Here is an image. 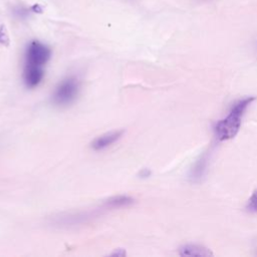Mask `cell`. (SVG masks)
<instances>
[{"mask_svg":"<svg viewBox=\"0 0 257 257\" xmlns=\"http://www.w3.org/2000/svg\"><path fill=\"white\" fill-rule=\"evenodd\" d=\"M151 175V171H149L148 169H143L141 172H140V176L142 178H147Z\"/></svg>","mask_w":257,"mask_h":257,"instance_id":"cell-10","label":"cell"},{"mask_svg":"<svg viewBox=\"0 0 257 257\" xmlns=\"http://www.w3.org/2000/svg\"><path fill=\"white\" fill-rule=\"evenodd\" d=\"M50 49L44 44L33 41L29 44L26 51V65L41 67L50 58Z\"/></svg>","mask_w":257,"mask_h":257,"instance_id":"cell-3","label":"cell"},{"mask_svg":"<svg viewBox=\"0 0 257 257\" xmlns=\"http://www.w3.org/2000/svg\"><path fill=\"white\" fill-rule=\"evenodd\" d=\"M124 131L123 130H118V131H112L109 133H106L98 138H96L92 143H91V148L94 151H102L115 142H117L121 137L123 136Z\"/></svg>","mask_w":257,"mask_h":257,"instance_id":"cell-4","label":"cell"},{"mask_svg":"<svg viewBox=\"0 0 257 257\" xmlns=\"http://www.w3.org/2000/svg\"><path fill=\"white\" fill-rule=\"evenodd\" d=\"M134 202H135V200L130 196L117 195V196L109 198L105 202V206L108 208H111V209H117V208L128 207L132 204H134Z\"/></svg>","mask_w":257,"mask_h":257,"instance_id":"cell-7","label":"cell"},{"mask_svg":"<svg viewBox=\"0 0 257 257\" xmlns=\"http://www.w3.org/2000/svg\"><path fill=\"white\" fill-rule=\"evenodd\" d=\"M78 81L74 77H68L62 80L55 88L52 94V100L55 104L65 105L74 100L78 92Z\"/></svg>","mask_w":257,"mask_h":257,"instance_id":"cell-2","label":"cell"},{"mask_svg":"<svg viewBox=\"0 0 257 257\" xmlns=\"http://www.w3.org/2000/svg\"><path fill=\"white\" fill-rule=\"evenodd\" d=\"M179 254L181 256L189 257H208L213 256V253L206 247L196 244H187L180 248Z\"/></svg>","mask_w":257,"mask_h":257,"instance_id":"cell-6","label":"cell"},{"mask_svg":"<svg viewBox=\"0 0 257 257\" xmlns=\"http://www.w3.org/2000/svg\"><path fill=\"white\" fill-rule=\"evenodd\" d=\"M247 210L252 213H257V191H255L250 197L247 204Z\"/></svg>","mask_w":257,"mask_h":257,"instance_id":"cell-9","label":"cell"},{"mask_svg":"<svg viewBox=\"0 0 257 257\" xmlns=\"http://www.w3.org/2000/svg\"><path fill=\"white\" fill-rule=\"evenodd\" d=\"M43 75H44V72L41 67L26 65V68L24 71V82L27 87L33 88L41 82Z\"/></svg>","mask_w":257,"mask_h":257,"instance_id":"cell-5","label":"cell"},{"mask_svg":"<svg viewBox=\"0 0 257 257\" xmlns=\"http://www.w3.org/2000/svg\"><path fill=\"white\" fill-rule=\"evenodd\" d=\"M206 155H204L196 164L195 168L193 169V179H199L201 176H203V171L206 168Z\"/></svg>","mask_w":257,"mask_h":257,"instance_id":"cell-8","label":"cell"},{"mask_svg":"<svg viewBox=\"0 0 257 257\" xmlns=\"http://www.w3.org/2000/svg\"><path fill=\"white\" fill-rule=\"evenodd\" d=\"M255 100L254 96L242 98L234 103L229 114L219 120L215 125V135L219 141H227L234 138L240 130L242 117L247 107Z\"/></svg>","mask_w":257,"mask_h":257,"instance_id":"cell-1","label":"cell"}]
</instances>
